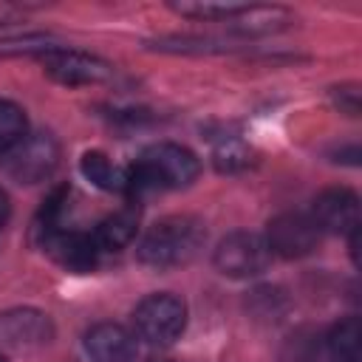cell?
I'll use <instances>...</instances> for the list:
<instances>
[{
  "instance_id": "cell-1",
  "label": "cell",
  "mask_w": 362,
  "mask_h": 362,
  "mask_svg": "<svg viewBox=\"0 0 362 362\" xmlns=\"http://www.w3.org/2000/svg\"><path fill=\"white\" fill-rule=\"evenodd\" d=\"M204 223L192 215H170L156 221L139 240V260L153 269L187 266L204 249Z\"/></svg>"
},
{
  "instance_id": "cell-2",
  "label": "cell",
  "mask_w": 362,
  "mask_h": 362,
  "mask_svg": "<svg viewBox=\"0 0 362 362\" xmlns=\"http://www.w3.org/2000/svg\"><path fill=\"white\" fill-rule=\"evenodd\" d=\"M198 158L192 150L173 144V141H158L147 147L136 164L127 167V192L141 195L147 189H175L187 187L198 178Z\"/></svg>"
},
{
  "instance_id": "cell-3",
  "label": "cell",
  "mask_w": 362,
  "mask_h": 362,
  "mask_svg": "<svg viewBox=\"0 0 362 362\" xmlns=\"http://www.w3.org/2000/svg\"><path fill=\"white\" fill-rule=\"evenodd\" d=\"M133 322L139 337L150 345H170L184 334L187 305L173 294H150L136 305Z\"/></svg>"
},
{
  "instance_id": "cell-4",
  "label": "cell",
  "mask_w": 362,
  "mask_h": 362,
  "mask_svg": "<svg viewBox=\"0 0 362 362\" xmlns=\"http://www.w3.org/2000/svg\"><path fill=\"white\" fill-rule=\"evenodd\" d=\"M272 260L266 238L257 232H232L215 249V266L226 277H252L260 274Z\"/></svg>"
},
{
  "instance_id": "cell-5",
  "label": "cell",
  "mask_w": 362,
  "mask_h": 362,
  "mask_svg": "<svg viewBox=\"0 0 362 362\" xmlns=\"http://www.w3.org/2000/svg\"><path fill=\"white\" fill-rule=\"evenodd\" d=\"M57 161H59V144L54 141V136H48V133L28 136L25 133V139L8 150L6 167L17 181L37 184L54 173Z\"/></svg>"
},
{
  "instance_id": "cell-6",
  "label": "cell",
  "mask_w": 362,
  "mask_h": 362,
  "mask_svg": "<svg viewBox=\"0 0 362 362\" xmlns=\"http://www.w3.org/2000/svg\"><path fill=\"white\" fill-rule=\"evenodd\" d=\"M42 65L45 74L59 82V85H99L110 76V65L99 57L82 54V51H65V48H54L48 54H42Z\"/></svg>"
},
{
  "instance_id": "cell-7",
  "label": "cell",
  "mask_w": 362,
  "mask_h": 362,
  "mask_svg": "<svg viewBox=\"0 0 362 362\" xmlns=\"http://www.w3.org/2000/svg\"><path fill=\"white\" fill-rule=\"evenodd\" d=\"M266 243H269L272 255H280V257H303V255H308V252L317 249L320 229L303 212H283V215H277L269 223Z\"/></svg>"
},
{
  "instance_id": "cell-8",
  "label": "cell",
  "mask_w": 362,
  "mask_h": 362,
  "mask_svg": "<svg viewBox=\"0 0 362 362\" xmlns=\"http://www.w3.org/2000/svg\"><path fill=\"white\" fill-rule=\"evenodd\" d=\"M42 249L65 269L74 272H90L99 260V246L93 240V235L88 232H76V229H42Z\"/></svg>"
},
{
  "instance_id": "cell-9",
  "label": "cell",
  "mask_w": 362,
  "mask_h": 362,
  "mask_svg": "<svg viewBox=\"0 0 362 362\" xmlns=\"http://www.w3.org/2000/svg\"><path fill=\"white\" fill-rule=\"evenodd\" d=\"M311 221L325 232H354L359 229V198L345 187H331L317 195Z\"/></svg>"
},
{
  "instance_id": "cell-10",
  "label": "cell",
  "mask_w": 362,
  "mask_h": 362,
  "mask_svg": "<svg viewBox=\"0 0 362 362\" xmlns=\"http://www.w3.org/2000/svg\"><path fill=\"white\" fill-rule=\"evenodd\" d=\"M51 337H54L51 320L37 308H11L0 314V345L31 348L48 342Z\"/></svg>"
},
{
  "instance_id": "cell-11",
  "label": "cell",
  "mask_w": 362,
  "mask_h": 362,
  "mask_svg": "<svg viewBox=\"0 0 362 362\" xmlns=\"http://www.w3.org/2000/svg\"><path fill=\"white\" fill-rule=\"evenodd\" d=\"M85 348L93 362H133L136 356V339L127 328L116 322H102L88 331Z\"/></svg>"
},
{
  "instance_id": "cell-12",
  "label": "cell",
  "mask_w": 362,
  "mask_h": 362,
  "mask_svg": "<svg viewBox=\"0 0 362 362\" xmlns=\"http://www.w3.org/2000/svg\"><path fill=\"white\" fill-rule=\"evenodd\" d=\"M136 229H139V206L127 204L119 212L107 215L90 235H93L99 252H116L136 238Z\"/></svg>"
},
{
  "instance_id": "cell-13",
  "label": "cell",
  "mask_w": 362,
  "mask_h": 362,
  "mask_svg": "<svg viewBox=\"0 0 362 362\" xmlns=\"http://www.w3.org/2000/svg\"><path fill=\"white\" fill-rule=\"evenodd\" d=\"M82 175L107 192H127V167L113 164L105 153H85L82 156Z\"/></svg>"
},
{
  "instance_id": "cell-14",
  "label": "cell",
  "mask_w": 362,
  "mask_h": 362,
  "mask_svg": "<svg viewBox=\"0 0 362 362\" xmlns=\"http://www.w3.org/2000/svg\"><path fill=\"white\" fill-rule=\"evenodd\" d=\"M288 11L283 8H252L246 6L238 17H232V31H240V34H269V31H277L288 23Z\"/></svg>"
},
{
  "instance_id": "cell-15",
  "label": "cell",
  "mask_w": 362,
  "mask_h": 362,
  "mask_svg": "<svg viewBox=\"0 0 362 362\" xmlns=\"http://www.w3.org/2000/svg\"><path fill=\"white\" fill-rule=\"evenodd\" d=\"M173 8H175L178 14H184V17L204 20V23H212V20L229 23V20L238 17L246 6H240V3H204V0H195V3H175Z\"/></svg>"
},
{
  "instance_id": "cell-16",
  "label": "cell",
  "mask_w": 362,
  "mask_h": 362,
  "mask_svg": "<svg viewBox=\"0 0 362 362\" xmlns=\"http://www.w3.org/2000/svg\"><path fill=\"white\" fill-rule=\"evenodd\" d=\"M25 127L28 124H25L23 107H17L14 102L0 99V153L20 144L25 139Z\"/></svg>"
},
{
  "instance_id": "cell-17",
  "label": "cell",
  "mask_w": 362,
  "mask_h": 362,
  "mask_svg": "<svg viewBox=\"0 0 362 362\" xmlns=\"http://www.w3.org/2000/svg\"><path fill=\"white\" fill-rule=\"evenodd\" d=\"M252 164V150L238 141V139H229L223 144L215 147V167L218 170H226V173H235V170H243Z\"/></svg>"
},
{
  "instance_id": "cell-18",
  "label": "cell",
  "mask_w": 362,
  "mask_h": 362,
  "mask_svg": "<svg viewBox=\"0 0 362 362\" xmlns=\"http://www.w3.org/2000/svg\"><path fill=\"white\" fill-rule=\"evenodd\" d=\"M339 93H334L337 96V105H339V110H345L348 116H356L359 113V90L356 88H337Z\"/></svg>"
},
{
  "instance_id": "cell-19",
  "label": "cell",
  "mask_w": 362,
  "mask_h": 362,
  "mask_svg": "<svg viewBox=\"0 0 362 362\" xmlns=\"http://www.w3.org/2000/svg\"><path fill=\"white\" fill-rule=\"evenodd\" d=\"M8 212H11V206H8V195L0 189V226L8 221Z\"/></svg>"
},
{
  "instance_id": "cell-20",
  "label": "cell",
  "mask_w": 362,
  "mask_h": 362,
  "mask_svg": "<svg viewBox=\"0 0 362 362\" xmlns=\"http://www.w3.org/2000/svg\"><path fill=\"white\" fill-rule=\"evenodd\" d=\"M150 362H170V359H150Z\"/></svg>"
},
{
  "instance_id": "cell-21",
  "label": "cell",
  "mask_w": 362,
  "mask_h": 362,
  "mask_svg": "<svg viewBox=\"0 0 362 362\" xmlns=\"http://www.w3.org/2000/svg\"><path fill=\"white\" fill-rule=\"evenodd\" d=\"M0 362H6V359H3V356H0Z\"/></svg>"
}]
</instances>
